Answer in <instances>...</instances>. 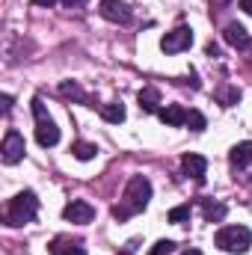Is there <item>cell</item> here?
Here are the masks:
<instances>
[{"instance_id":"cell-1","label":"cell","mask_w":252,"mask_h":255,"mask_svg":"<svg viewBox=\"0 0 252 255\" xmlns=\"http://www.w3.org/2000/svg\"><path fill=\"white\" fill-rule=\"evenodd\" d=\"M148 199H151V181H148L145 175H133V178L127 181V187H125V199H122V205L113 208V217H116V220H127L130 214L145 211Z\"/></svg>"},{"instance_id":"cell-22","label":"cell","mask_w":252,"mask_h":255,"mask_svg":"<svg viewBox=\"0 0 252 255\" xmlns=\"http://www.w3.org/2000/svg\"><path fill=\"white\" fill-rule=\"evenodd\" d=\"M205 51H208V57H220V48H217V45H214V42H211V45H208V48H205Z\"/></svg>"},{"instance_id":"cell-14","label":"cell","mask_w":252,"mask_h":255,"mask_svg":"<svg viewBox=\"0 0 252 255\" xmlns=\"http://www.w3.org/2000/svg\"><path fill=\"white\" fill-rule=\"evenodd\" d=\"M51 255H86V250L77 244V241H68V238H57L51 244Z\"/></svg>"},{"instance_id":"cell-2","label":"cell","mask_w":252,"mask_h":255,"mask_svg":"<svg viewBox=\"0 0 252 255\" xmlns=\"http://www.w3.org/2000/svg\"><path fill=\"white\" fill-rule=\"evenodd\" d=\"M36 214H39V199H36V193L24 190L9 202V208H6V223H9V226H24V223H33Z\"/></svg>"},{"instance_id":"cell-4","label":"cell","mask_w":252,"mask_h":255,"mask_svg":"<svg viewBox=\"0 0 252 255\" xmlns=\"http://www.w3.org/2000/svg\"><path fill=\"white\" fill-rule=\"evenodd\" d=\"M33 116H36V142L45 145V148L57 145V142H60V128H57V122L48 116L42 98H33Z\"/></svg>"},{"instance_id":"cell-21","label":"cell","mask_w":252,"mask_h":255,"mask_svg":"<svg viewBox=\"0 0 252 255\" xmlns=\"http://www.w3.org/2000/svg\"><path fill=\"white\" fill-rule=\"evenodd\" d=\"M172 253H175V244L172 241H157L148 255H172Z\"/></svg>"},{"instance_id":"cell-19","label":"cell","mask_w":252,"mask_h":255,"mask_svg":"<svg viewBox=\"0 0 252 255\" xmlns=\"http://www.w3.org/2000/svg\"><path fill=\"white\" fill-rule=\"evenodd\" d=\"M190 211H193L190 205H178V208H172V211H169V223H178V226H181V223H187Z\"/></svg>"},{"instance_id":"cell-24","label":"cell","mask_w":252,"mask_h":255,"mask_svg":"<svg viewBox=\"0 0 252 255\" xmlns=\"http://www.w3.org/2000/svg\"><path fill=\"white\" fill-rule=\"evenodd\" d=\"M65 6H68V9H74V6H83V3H86V0H63Z\"/></svg>"},{"instance_id":"cell-23","label":"cell","mask_w":252,"mask_h":255,"mask_svg":"<svg viewBox=\"0 0 252 255\" xmlns=\"http://www.w3.org/2000/svg\"><path fill=\"white\" fill-rule=\"evenodd\" d=\"M241 9H244L247 15H252V0H241Z\"/></svg>"},{"instance_id":"cell-18","label":"cell","mask_w":252,"mask_h":255,"mask_svg":"<svg viewBox=\"0 0 252 255\" xmlns=\"http://www.w3.org/2000/svg\"><path fill=\"white\" fill-rule=\"evenodd\" d=\"M60 92H63L65 98H74V101H86V92H83V89H80V86H77L74 80H71V83L65 80L63 86H60Z\"/></svg>"},{"instance_id":"cell-5","label":"cell","mask_w":252,"mask_h":255,"mask_svg":"<svg viewBox=\"0 0 252 255\" xmlns=\"http://www.w3.org/2000/svg\"><path fill=\"white\" fill-rule=\"evenodd\" d=\"M24 151H27L24 136H21L18 130H9V133L3 136V145H0V157H3V163H6V166L18 163V160L24 157Z\"/></svg>"},{"instance_id":"cell-9","label":"cell","mask_w":252,"mask_h":255,"mask_svg":"<svg viewBox=\"0 0 252 255\" xmlns=\"http://www.w3.org/2000/svg\"><path fill=\"white\" fill-rule=\"evenodd\" d=\"M181 169H184V175H190V178H196V181H205L208 160H205L202 154H184V157H181Z\"/></svg>"},{"instance_id":"cell-27","label":"cell","mask_w":252,"mask_h":255,"mask_svg":"<svg viewBox=\"0 0 252 255\" xmlns=\"http://www.w3.org/2000/svg\"><path fill=\"white\" fill-rule=\"evenodd\" d=\"M181 255H202V250H193V247H190V250H184Z\"/></svg>"},{"instance_id":"cell-17","label":"cell","mask_w":252,"mask_h":255,"mask_svg":"<svg viewBox=\"0 0 252 255\" xmlns=\"http://www.w3.org/2000/svg\"><path fill=\"white\" fill-rule=\"evenodd\" d=\"M71 154H74L77 160H92V157L98 154V145H95V142H74V145H71Z\"/></svg>"},{"instance_id":"cell-7","label":"cell","mask_w":252,"mask_h":255,"mask_svg":"<svg viewBox=\"0 0 252 255\" xmlns=\"http://www.w3.org/2000/svg\"><path fill=\"white\" fill-rule=\"evenodd\" d=\"M63 217L68 220V223L86 226V223H92V220H95V208H92L89 202H83V199H71V202L63 208Z\"/></svg>"},{"instance_id":"cell-20","label":"cell","mask_w":252,"mask_h":255,"mask_svg":"<svg viewBox=\"0 0 252 255\" xmlns=\"http://www.w3.org/2000/svg\"><path fill=\"white\" fill-rule=\"evenodd\" d=\"M187 125L193 128V130H205V128H208V119H205L199 110H187Z\"/></svg>"},{"instance_id":"cell-8","label":"cell","mask_w":252,"mask_h":255,"mask_svg":"<svg viewBox=\"0 0 252 255\" xmlns=\"http://www.w3.org/2000/svg\"><path fill=\"white\" fill-rule=\"evenodd\" d=\"M98 12H101V18H107L113 24H127L130 21V9H127L122 0H101L98 3Z\"/></svg>"},{"instance_id":"cell-3","label":"cell","mask_w":252,"mask_h":255,"mask_svg":"<svg viewBox=\"0 0 252 255\" xmlns=\"http://www.w3.org/2000/svg\"><path fill=\"white\" fill-rule=\"evenodd\" d=\"M217 247L223 250V253H247L252 247V232L247 226H226V229H220L217 232Z\"/></svg>"},{"instance_id":"cell-13","label":"cell","mask_w":252,"mask_h":255,"mask_svg":"<svg viewBox=\"0 0 252 255\" xmlns=\"http://www.w3.org/2000/svg\"><path fill=\"white\" fill-rule=\"evenodd\" d=\"M229 160H232V166H238V169L250 166V163H252V142H238V145L232 148Z\"/></svg>"},{"instance_id":"cell-11","label":"cell","mask_w":252,"mask_h":255,"mask_svg":"<svg viewBox=\"0 0 252 255\" xmlns=\"http://www.w3.org/2000/svg\"><path fill=\"white\" fill-rule=\"evenodd\" d=\"M223 39H226V45H232V48H247V42H250V36H247V27L244 24H229L226 30H223Z\"/></svg>"},{"instance_id":"cell-25","label":"cell","mask_w":252,"mask_h":255,"mask_svg":"<svg viewBox=\"0 0 252 255\" xmlns=\"http://www.w3.org/2000/svg\"><path fill=\"white\" fill-rule=\"evenodd\" d=\"M33 3H36V6H54L57 0H33Z\"/></svg>"},{"instance_id":"cell-6","label":"cell","mask_w":252,"mask_h":255,"mask_svg":"<svg viewBox=\"0 0 252 255\" xmlns=\"http://www.w3.org/2000/svg\"><path fill=\"white\" fill-rule=\"evenodd\" d=\"M190 45H193V30L190 27H175V30H169L160 39V48L166 54H181V51H187Z\"/></svg>"},{"instance_id":"cell-10","label":"cell","mask_w":252,"mask_h":255,"mask_svg":"<svg viewBox=\"0 0 252 255\" xmlns=\"http://www.w3.org/2000/svg\"><path fill=\"white\" fill-rule=\"evenodd\" d=\"M157 116H160V122L169 128H181L187 125V110L181 107V104H166V107H160L157 110Z\"/></svg>"},{"instance_id":"cell-15","label":"cell","mask_w":252,"mask_h":255,"mask_svg":"<svg viewBox=\"0 0 252 255\" xmlns=\"http://www.w3.org/2000/svg\"><path fill=\"white\" fill-rule=\"evenodd\" d=\"M202 214H205V220L208 223H223L226 220V205L223 202H205V208H202Z\"/></svg>"},{"instance_id":"cell-26","label":"cell","mask_w":252,"mask_h":255,"mask_svg":"<svg viewBox=\"0 0 252 255\" xmlns=\"http://www.w3.org/2000/svg\"><path fill=\"white\" fill-rule=\"evenodd\" d=\"M244 54L250 57V63H252V39H250V42H247V48H244Z\"/></svg>"},{"instance_id":"cell-16","label":"cell","mask_w":252,"mask_h":255,"mask_svg":"<svg viewBox=\"0 0 252 255\" xmlns=\"http://www.w3.org/2000/svg\"><path fill=\"white\" fill-rule=\"evenodd\" d=\"M101 119L110 122V125H119V122H125V107L122 104H104L101 107Z\"/></svg>"},{"instance_id":"cell-12","label":"cell","mask_w":252,"mask_h":255,"mask_svg":"<svg viewBox=\"0 0 252 255\" xmlns=\"http://www.w3.org/2000/svg\"><path fill=\"white\" fill-rule=\"evenodd\" d=\"M136 101H139V110H142V113H157V110H160V92L151 89V86L139 89Z\"/></svg>"}]
</instances>
